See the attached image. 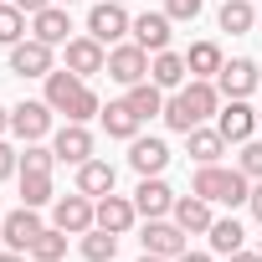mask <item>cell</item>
<instances>
[{
    "label": "cell",
    "instance_id": "cell-1",
    "mask_svg": "<svg viewBox=\"0 0 262 262\" xmlns=\"http://www.w3.org/2000/svg\"><path fill=\"white\" fill-rule=\"evenodd\" d=\"M221 108V88H211V77H195L185 88H175V98H165V123L175 128V134H190L195 123H206L211 113Z\"/></svg>",
    "mask_w": 262,
    "mask_h": 262
},
{
    "label": "cell",
    "instance_id": "cell-2",
    "mask_svg": "<svg viewBox=\"0 0 262 262\" xmlns=\"http://www.w3.org/2000/svg\"><path fill=\"white\" fill-rule=\"evenodd\" d=\"M190 190H195L201 201H221V206H231V211L252 201V180H247L242 170H221V165H201L195 180H190Z\"/></svg>",
    "mask_w": 262,
    "mask_h": 262
},
{
    "label": "cell",
    "instance_id": "cell-3",
    "mask_svg": "<svg viewBox=\"0 0 262 262\" xmlns=\"http://www.w3.org/2000/svg\"><path fill=\"white\" fill-rule=\"evenodd\" d=\"M128 31H134V16L123 11V0H103L88 11V36H98L103 47H118Z\"/></svg>",
    "mask_w": 262,
    "mask_h": 262
},
{
    "label": "cell",
    "instance_id": "cell-4",
    "mask_svg": "<svg viewBox=\"0 0 262 262\" xmlns=\"http://www.w3.org/2000/svg\"><path fill=\"white\" fill-rule=\"evenodd\" d=\"M52 226H62L67 236H82V231H93L98 226V206H93V195H62V201H52Z\"/></svg>",
    "mask_w": 262,
    "mask_h": 262
},
{
    "label": "cell",
    "instance_id": "cell-5",
    "mask_svg": "<svg viewBox=\"0 0 262 262\" xmlns=\"http://www.w3.org/2000/svg\"><path fill=\"white\" fill-rule=\"evenodd\" d=\"M108 77L123 82V88L144 82V77H149V52H144L139 41H118V47H108Z\"/></svg>",
    "mask_w": 262,
    "mask_h": 262
},
{
    "label": "cell",
    "instance_id": "cell-6",
    "mask_svg": "<svg viewBox=\"0 0 262 262\" xmlns=\"http://www.w3.org/2000/svg\"><path fill=\"white\" fill-rule=\"evenodd\" d=\"M52 113H57V108H52L47 98H41V103H16V108H11V134L26 139V144L47 139V134H52Z\"/></svg>",
    "mask_w": 262,
    "mask_h": 262
},
{
    "label": "cell",
    "instance_id": "cell-7",
    "mask_svg": "<svg viewBox=\"0 0 262 262\" xmlns=\"http://www.w3.org/2000/svg\"><path fill=\"white\" fill-rule=\"evenodd\" d=\"M216 128L226 134V144H247L257 128H262V118H257V108H252L247 98H231V103L216 113Z\"/></svg>",
    "mask_w": 262,
    "mask_h": 262
},
{
    "label": "cell",
    "instance_id": "cell-8",
    "mask_svg": "<svg viewBox=\"0 0 262 262\" xmlns=\"http://www.w3.org/2000/svg\"><path fill=\"white\" fill-rule=\"evenodd\" d=\"M41 231H47V226H41L36 206H21V211H6V221H0V236H6V247H11V252H31V242H36Z\"/></svg>",
    "mask_w": 262,
    "mask_h": 262
},
{
    "label": "cell",
    "instance_id": "cell-9",
    "mask_svg": "<svg viewBox=\"0 0 262 262\" xmlns=\"http://www.w3.org/2000/svg\"><path fill=\"white\" fill-rule=\"evenodd\" d=\"M134 211H139L144 221H160V216H170V211H175V190H170L160 175H139V190H134Z\"/></svg>",
    "mask_w": 262,
    "mask_h": 262
},
{
    "label": "cell",
    "instance_id": "cell-10",
    "mask_svg": "<svg viewBox=\"0 0 262 262\" xmlns=\"http://www.w3.org/2000/svg\"><path fill=\"white\" fill-rule=\"evenodd\" d=\"M257 82H262V67H257L252 57H231V62H221V72H216V88H221L226 98H247Z\"/></svg>",
    "mask_w": 262,
    "mask_h": 262
},
{
    "label": "cell",
    "instance_id": "cell-11",
    "mask_svg": "<svg viewBox=\"0 0 262 262\" xmlns=\"http://www.w3.org/2000/svg\"><path fill=\"white\" fill-rule=\"evenodd\" d=\"M139 242H144V252L170 257V262L190 247V242H185V231H180V221H165V216H160V221H144V236H139Z\"/></svg>",
    "mask_w": 262,
    "mask_h": 262
},
{
    "label": "cell",
    "instance_id": "cell-12",
    "mask_svg": "<svg viewBox=\"0 0 262 262\" xmlns=\"http://www.w3.org/2000/svg\"><path fill=\"white\" fill-rule=\"evenodd\" d=\"M11 72H16V77H47V72H52V47L36 41V36L16 41V47H11Z\"/></svg>",
    "mask_w": 262,
    "mask_h": 262
},
{
    "label": "cell",
    "instance_id": "cell-13",
    "mask_svg": "<svg viewBox=\"0 0 262 262\" xmlns=\"http://www.w3.org/2000/svg\"><path fill=\"white\" fill-rule=\"evenodd\" d=\"M67 67H72L77 77L108 72V52H103V41H98V36H72V41H67Z\"/></svg>",
    "mask_w": 262,
    "mask_h": 262
},
{
    "label": "cell",
    "instance_id": "cell-14",
    "mask_svg": "<svg viewBox=\"0 0 262 262\" xmlns=\"http://www.w3.org/2000/svg\"><path fill=\"white\" fill-rule=\"evenodd\" d=\"M82 88H88V82H82L72 67H52V72H47V103H52L57 113H72V103L82 98Z\"/></svg>",
    "mask_w": 262,
    "mask_h": 262
},
{
    "label": "cell",
    "instance_id": "cell-15",
    "mask_svg": "<svg viewBox=\"0 0 262 262\" xmlns=\"http://www.w3.org/2000/svg\"><path fill=\"white\" fill-rule=\"evenodd\" d=\"M72 21H67V6H47V11H36L31 16V36L36 41H47V47H67L72 36Z\"/></svg>",
    "mask_w": 262,
    "mask_h": 262
},
{
    "label": "cell",
    "instance_id": "cell-16",
    "mask_svg": "<svg viewBox=\"0 0 262 262\" xmlns=\"http://www.w3.org/2000/svg\"><path fill=\"white\" fill-rule=\"evenodd\" d=\"M170 16L165 11H144V16H134V41L144 47V52H170Z\"/></svg>",
    "mask_w": 262,
    "mask_h": 262
},
{
    "label": "cell",
    "instance_id": "cell-17",
    "mask_svg": "<svg viewBox=\"0 0 262 262\" xmlns=\"http://www.w3.org/2000/svg\"><path fill=\"white\" fill-rule=\"evenodd\" d=\"M170 216L180 221L185 236H201V231H211V221H216V216H211V201H201L195 190H190V195H175V211H170Z\"/></svg>",
    "mask_w": 262,
    "mask_h": 262
},
{
    "label": "cell",
    "instance_id": "cell-18",
    "mask_svg": "<svg viewBox=\"0 0 262 262\" xmlns=\"http://www.w3.org/2000/svg\"><path fill=\"white\" fill-rule=\"evenodd\" d=\"M52 149H57L62 165H82V160H93V134H88L82 123H67V128H57Z\"/></svg>",
    "mask_w": 262,
    "mask_h": 262
},
{
    "label": "cell",
    "instance_id": "cell-19",
    "mask_svg": "<svg viewBox=\"0 0 262 262\" xmlns=\"http://www.w3.org/2000/svg\"><path fill=\"white\" fill-rule=\"evenodd\" d=\"M134 216H139V211H134V201H128V195H113V190L98 195V226H103V231L123 236L128 226H134Z\"/></svg>",
    "mask_w": 262,
    "mask_h": 262
},
{
    "label": "cell",
    "instance_id": "cell-20",
    "mask_svg": "<svg viewBox=\"0 0 262 262\" xmlns=\"http://www.w3.org/2000/svg\"><path fill=\"white\" fill-rule=\"evenodd\" d=\"M128 165L139 175H160L170 165V144L165 139H128Z\"/></svg>",
    "mask_w": 262,
    "mask_h": 262
},
{
    "label": "cell",
    "instance_id": "cell-21",
    "mask_svg": "<svg viewBox=\"0 0 262 262\" xmlns=\"http://www.w3.org/2000/svg\"><path fill=\"white\" fill-rule=\"evenodd\" d=\"M98 118H103V128H108V139H139V123H144V118L134 113V103H128V98L108 103Z\"/></svg>",
    "mask_w": 262,
    "mask_h": 262
},
{
    "label": "cell",
    "instance_id": "cell-22",
    "mask_svg": "<svg viewBox=\"0 0 262 262\" xmlns=\"http://www.w3.org/2000/svg\"><path fill=\"white\" fill-rule=\"evenodd\" d=\"M185 139H190V160H195V165H216V160L226 155V134H221V128H201V123H195Z\"/></svg>",
    "mask_w": 262,
    "mask_h": 262
},
{
    "label": "cell",
    "instance_id": "cell-23",
    "mask_svg": "<svg viewBox=\"0 0 262 262\" xmlns=\"http://www.w3.org/2000/svg\"><path fill=\"white\" fill-rule=\"evenodd\" d=\"M77 190L82 195H108L113 190V165L108 160H82L77 165Z\"/></svg>",
    "mask_w": 262,
    "mask_h": 262
},
{
    "label": "cell",
    "instance_id": "cell-24",
    "mask_svg": "<svg viewBox=\"0 0 262 262\" xmlns=\"http://www.w3.org/2000/svg\"><path fill=\"white\" fill-rule=\"evenodd\" d=\"M185 57H175V52H155V62H149V82H160V88H185Z\"/></svg>",
    "mask_w": 262,
    "mask_h": 262
},
{
    "label": "cell",
    "instance_id": "cell-25",
    "mask_svg": "<svg viewBox=\"0 0 262 262\" xmlns=\"http://www.w3.org/2000/svg\"><path fill=\"white\" fill-rule=\"evenodd\" d=\"M128 103H134V113H139V118L149 123L155 113H165V88L144 77V82H134V88H128Z\"/></svg>",
    "mask_w": 262,
    "mask_h": 262
},
{
    "label": "cell",
    "instance_id": "cell-26",
    "mask_svg": "<svg viewBox=\"0 0 262 262\" xmlns=\"http://www.w3.org/2000/svg\"><path fill=\"white\" fill-rule=\"evenodd\" d=\"M206 236H211V252L231 257V252H242V236H247V231H242V221H236V216H221V221H211V231H206Z\"/></svg>",
    "mask_w": 262,
    "mask_h": 262
},
{
    "label": "cell",
    "instance_id": "cell-27",
    "mask_svg": "<svg viewBox=\"0 0 262 262\" xmlns=\"http://www.w3.org/2000/svg\"><path fill=\"white\" fill-rule=\"evenodd\" d=\"M185 67H190V77H216L221 72V47L216 41H195L185 52Z\"/></svg>",
    "mask_w": 262,
    "mask_h": 262
},
{
    "label": "cell",
    "instance_id": "cell-28",
    "mask_svg": "<svg viewBox=\"0 0 262 262\" xmlns=\"http://www.w3.org/2000/svg\"><path fill=\"white\" fill-rule=\"evenodd\" d=\"M26 257H36V262H62V257H67V231H62V226H47V231L31 242Z\"/></svg>",
    "mask_w": 262,
    "mask_h": 262
},
{
    "label": "cell",
    "instance_id": "cell-29",
    "mask_svg": "<svg viewBox=\"0 0 262 262\" xmlns=\"http://www.w3.org/2000/svg\"><path fill=\"white\" fill-rule=\"evenodd\" d=\"M257 26V11L247 6V0H226L221 6V31H231V36H247Z\"/></svg>",
    "mask_w": 262,
    "mask_h": 262
},
{
    "label": "cell",
    "instance_id": "cell-30",
    "mask_svg": "<svg viewBox=\"0 0 262 262\" xmlns=\"http://www.w3.org/2000/svg\"><path fill=\"white\" fill-rule=\"evenodd\" d=\"M26 36V11L16 0H0V47H16Z\"/></svg>",
    "mask_w": 262,
    "mask_h": 262
},
{
    "label": "cell",
    "instance_id": "cell-31",
    "mask_svg": "<svg viewBox=\"0 0 262 262\" xmlns=\"http://www.w3.org/2000/svg\"><path fill=\"white\" fill-rule=\"evenodd\" d=\"M113 252H118V236L113 231H103V226L82 231V257L88 262H113Z\"/></svg>",
    "mask_w": 262,
    "mask_h": 262
},
{
    "label": "cell",
    "instance_id": "cell-32",
    "mask_svg": "<svg viewBox=\"0 0 262 262\" xmlns=\"http://www.w3.org/2000/svg\"><path fill=\"white\" fill-rule=\"evenodd\" d=\"M47 201H52V175H26L21 170V206H36L41 211Z\"/></svg>",
    "mask_w": 262,
    "mask_h": 262
},
{
    "label": "cell",
    "instance_id": "cell-33",
    "mask_svg": "<svg viewBox=\"0 0 262 262\" xmlns=\"http://www.w3.org/2000/svg\"><path fill=\"white\" fill-rule=\"evenodd\" d=\"M52 165H57V149H47L41 139L26 144V155H21V170H26V175H52Z\"/></svg>",
    "mask_w": 262,
    "mask_h": 262
},
{
    "label": "cell",
    "instance_id": "cell-34",
    "mask_svg": "<svg viewBox=\"0 0 262 262\" xmlns=\"http://www.w3.org/2000/svg\"><path fill=\"white\" fill-rule=\"evenodd\" d=\"M247 180H262V139H247L242 144V165H236Z\"/></svg>",
    "mask_w": 262,
    "mask_h": 262
},
{
    "label": "cell",
    "instance_id": "cell-35",
    "mask_svg": "<svg viewBox=\"0 0 262 262\" xmlns=\"http://www.w3.org/2000/svg\"><path fill=\"white\" fill-rule=\"evenodd\" d=\"M93 113H103V103H98V93H93V88H82V98L72 103V113H67V123H88Z\"/></svg>",
    "mask_w": 262,
    "mask_h": 262
},
{
    "label": "cell",
    "instance_id": "cell-36",
    "mask_svg": "<svg viewBox=\"0 0 262 262\" xmlns=\"http://www.w3.org/2000/svg\"><path fill=\"white\" fill-rule=\"evenodd\" d=\"M165 16L170 21H195L201 16V0H165Z\"/></svg>",
    "mask_w": 262,
    "mask_h": 262
},
{
    "label": "cell",
    "instance_id": "cell-37",
    "mask_svg": "<svg viewBox=\"0 0 262 262\" xmlns=\"http://www.w3.org/2000/svg\"><path fill=\"white\" fill-rule=\"evenodd\" d=\"M16 165H21V155H16L6 139H0V180H11V175H16Z\"/></svg>",
    "mask_w": 262,
    "mask_h": 262
},
{
    "label": "cell",
    "instance_id": "cell-38",
    "mask_svg": "<svg viewBox=\"0 0 262 262\" xmlns=\"http://www.w3.org/2000/svg\"><path fill=\"white\" fill-rule=\"evenodd\" d=\"M16 6H21L26 16H36V11H47V6H57V0H16Z\"/></svg>",
    "mask_w": 262,
    "mask_h": 262
},
{
    "label": "cell",
    "instance_id": "cell-39",
    "mask_svg": "<svg viewBox=\"0 0 262 262\" xmlns=\"http://www.w3.org/2000/svg\"><path fill=\"white\" fill-rule=\"evenodd\" d=\"M247 206H252V216H257V221H262V180H257V185H252V201H247Z\"/></svg>",
    "mask_w": 262,
    "mask_h": 262
},
{
    "label": "cell",
    "instance_id": "cell-40",
    "mask_svg": "<svg viewBox=\"0 0 262 262\" xmlns=\"http://www.w3.org/2000/svg\"><path fill=\"white\" fill-rule=\"evenodd\" d=\"M175 262H211V252H190V247H185V252H180Z\"/></svg>",
    "mask_w": 262,
    "mask_h": 262
},
{
    "label": "cell",
    "instance_id": "cell-41",
    "mask_svg": "<svg viewBox=\"0 0 262 262\" xmlns=\"http://www.w3.org/2000/svg\"><path fill=\"white\" fill-rule=\"evenodd\" d=\"M226 262H262V252H231Z\"/></svg>",
    "mask_w": 262,
    "mask_h": 262
},
{
    "label": "cell",
    "instance_id": "cell-42",
    "mask_svg": "<svg viewBox=\"0 0 262 262\" xmlns=\"http://www.w3.org/2000/svg\"><path fill=\"white\" fill-rule=\"evenodd\" d=\"M0 262H26V252H11V247H6V252H0Z\"/></svg>",
    "mask_w": 262,
    "mask_h": 262
},
{
    "label": "cell",
    "instance_id": "cell-43",
    "mask_svg": "<svg viewBox=\"0 0 262 262\" xmlns=\"http://www.w3.org/2000/svg\"><path fill=\"white\" fill-rule=\"evenodd\" d=\"M6 128H11V108H6V103H0V134H6Z\"/></svg>",
    "mask_w": 262,
    "mask_h": 262
},
{
    "label": "cell",
    "instance_id": "cell-44",
    "mask_svg": "<svg viewBox=\"0 0 262 262\" xmlns=\"http://www.w3.org/2000/svg\"><path fill=\"white\" fill-rule=\"evenodd\" d=\"M57 6H77V0H57Z\"/></svg>",
    "mask_w": 262,
    "mask_h": 262
},
{
    "label": "cell",
    "instance_id": "cell-45",
    "mask_svg": "<svg viewBox=\"0 0 262 262\" xmlns=\"http://www.w3.org/2000/svg\"><path fill=\"white\" fill-rule=\"evenodd\" d=\"M0 221H6V211H0Z\"/></svg>",
    "mask_w": 262,
    "mask_h": 262
},
{
    "label": "cell",
    "instance_id": "cell-46",
    "mask_svg": "<svg viewBox=\"0 0 262 262\" xmlns=\"http://www.w3.org/2000/svg\"><path fill=\"white\" fill-rule=\"evenodd\" d=\"M257 26H262V16H257Z\"/></svg>",
    "mask_w": 262,
    "mask_h": 262
},
{
    "label": "cell",
    "instance_id": "cell-47",
    "mask_svg": "<svg viewBox=\"0 0 262 262\" xmlns=\"http://www.w3.org/2000/svg\"><path fill=\"white\" fill-rule=\"evenodd\" d=\"M257 118H262V113H257Z\"/></svg>",
    "mask_w": 262,
    "mask_h": 262
},
{
    "label": "cell",
    "instance_id": "cell-48",
    "mask_svg": "<svg viewBox=\"0 0 262 262\" xmlns=\"http://www.w3.org/2000/svg\"><path fill=\"white\" fill-rule=\"evenodd\" d=\"M257 252H262V247H257Z\"/></svg>",
    "mask_w": 262,
    "mask_h": 262
}]
</instances>
